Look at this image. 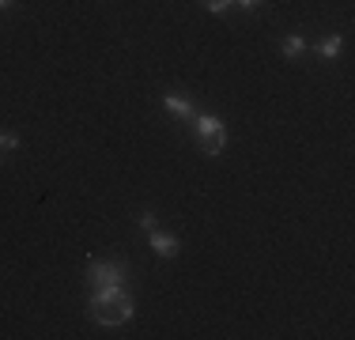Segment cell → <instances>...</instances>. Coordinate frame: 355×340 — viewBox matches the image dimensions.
<instances>
[{"label": "cell", "instance_id": "cell-1", "mask_svg": "<svg viewBox=\"0 0 355 340\" xmlns=\"http://www.w3.org/2000/svg\"><path fill=\"white\" fill-rule=\"evenodd\" d=\"M87 314L98 325H125L137 314V303H132L129 287H91Z\"/></svg>", "mask_w": 355, "mask_h": 340}, {"label": "cell", "instance_id": "cell-2", "mask_svg": "<svg viewBox=\"0 0 355 340\" xmlns=\"http://www.w3.org/2000/svg\"><path fill=\"white\" fill-rule=\"evenodd\" d=\"M185 125H189V136L200 144V151H205V155H223V148H227V125L219 121L216 114H193Z\"/></svg>", "mask_w": 355, "mask_h": 340}, {"label": "cell", "instance_id": "cell-3", "mask_svg": "<svg viewBox=\"0 0 355 340\" xmlns=\"http://www.w3.org/2000/svg\"><path fill=\"white\" fill-rule=\"evenodd\" d=\"M125 284H129V261L121 257L87 261V287H125Z\"/></svg>", "mask_w": 355, "mask_h": 340}, {"label": "cell", "instance_id": "cell-4", "mask_svg": "<svg viewBox=\"0 0 355 340\" xmlns=\"http://www.w3.org/2000/svg\"><path fill=\"white\" fill-rule=\"evenodd\" d=\"M148 242H151V250H155L159 257H166V261L182 253V238L171 235V231H159V227H155V231H148Z\"/></svg>", "mask_w": 355, "mask_h": 340}, {"label": "cell", "instance_id": "cell-5", "mask_svg": "<svg viewBox=\"0 0 355 340\" xmlns=\"http://www.w3.org/2000/svg\"><path fill=\"white\" fill-rule=\"evenodd\" d=\"M163 110L171 117H178V121H189L193 114H197V106H193V99L178 95V91H163Z\"/></svg>", "mask_w": 355, "mask_h": 340}, {"label": "cell", "instance_id": "cell-6", "mask_svg": "<svg viewBox=\"0 0 355 340\" xmlns=\"http://www.w3.org/2000/svg\"><path fill=\"white\" fill-rule=\"evenodd\" d=\"M314 49H318L321 61H336V57L344 53V38H340V34H325V38H321Z\"/></svg>", "mask_w": 355, "mask_h": 340}, {"label": "cell", "instance_id": "cell-7", "mask_svg": "<svg viewBox=\"0 0 355 340\" xmlns=\"http://www.w3.org/2000/svg\"><path fill=\"white\" fill-rule=\"evenodd\" d=\"M280 53L287 57V61L302 57V53H306V38H302V34H287V38L280 42Z\"/></svg>", "mask_w": 355, "mask_h": 340}, {"label": "cell", "instance_id": "cell-8", "mask_svg": "<svg viewBox=\"0 0 355 340\" xmlns=\"http://www.w3.org/2000/svg\"><path fill=\"white\" fill-rule=\"evenodd\" d=\"M200 8H205V12H212V15H227L234 8V0H200Z\"/></svg>", "mask_w": 355, "mask_h": 340}, {"label": "cell", "instance_id": "cell-9", "mask_svg": "<svg viewBox=\"0 0 355 340\" xmlns=\"http://www.w3.org/2000/svg\"><path fill=\"white\" fill-rule=\"evenodd\" d=\"M137 223H140V231L148 235V231H155V227H159V216H155V212H151V208H144L140 216H137Z\"/></svg>", "mask_w": 355, "mask_h": 340}, {"label": "cell", "instance_id": "cell-10", "mask_svg": "<svg viewBox=\"0 0 355 340\" xmlns=\"http://www.w3.org/2000/svg\"><path fill=\"white\" fill-rule=\"evenodd\" d=\"M234 8H242V12H257V8H265V0H234Z\"/></svg>", "mask_w": 355, "mask_h": 340}, {"label": "cell", "instance_id": "cell-11", "mask_svg": "<svg viewBox=\"0 0 355 340\" xmlns=\"http://www.w3.org/2000/svg\"><path fill=\"white\" fill-rule=\"evenodd\" d=\"M4 148L15 151V148H19V136H15V133H4Z\"/></svg>", "mask_w": 355, "mask_h": 340}, {"label": "cell", "instance_id": "cell-12", "mask_svg": "<svg viewBox=\"0 0 355 340\" xmlns=\"http://www.w3.org/2000/svg\"><path fill=\"white\" fill-rule=\"evenodd\" d=\"M15 4V0H0V12H8V8H12Z\"/></svg>", "mask_w": 355, "mask_h": 340}, {"label": "cell", "instance_id": "cell-13", "mask_svg": "<svg viewBox=\"0 0 355 340\" xmlns=\"http://www.w3.org/2000/svg\"><path fill=\"white\" fill-rule=\"evenodd\" d=\"M0 155H4V133H0Z\"/></svg>", "mask_w": 355, "mask_h": 340}]
</instances>
